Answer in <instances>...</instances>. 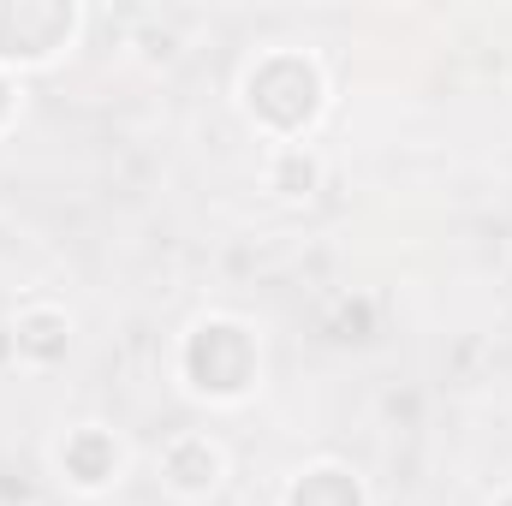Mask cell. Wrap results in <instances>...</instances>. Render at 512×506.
Instances as JSON below:
<instances>
[{"mask_svg": "<svg viewBox=\"0 0 512 506\" xmlns=\"http://www.w3.org/2000/svg\"><path fill=\"white\" fill-rule=\"evenodd\" d=\"M239 108L274 143H304V131L316 126L322 108H328V78H322V66L304 48H268V54H256L245 66Z\"/></svg>", "mask_w": 512, "mask_h": 506, "instance_id": "cell-1", "label": "cell"}, {"mask_svg": "<svg viewBox=\"0 0 512 506\" xmlns=\"http://www.w3.org/2000/svg\"><path fill=\"white\" fill-rule=\"evenodd\" d=\"M179 376L197 399L209 405H239L256 393L262 376V346L239 316H203L185 340H179Z\"/></svg>", "mask_w": 512, "mask_h": 506, "instance_id": "cell-2", "label": "cell"}, {"mask_svg": "<svg viewBox=\"0 0 512 506\" xmlns=\"http://www.w3.org/2000/svg\"><path fill=\"white\" fill-rule=\"evenodd\" d=\"M84 12L72 0H0V72L48 66L78 42Z\"/></svg>", "mask_w": 512, "mask_h": 506, "instance_id": "cell-3", "label": "cell"}, {"mask_svg": "<svg viewBox=\"0 0 512 506\" xmlns=\"http://www.w3.org/2000/svg\"><path fill=\"white\" fill-rule=\"evenodd\" d=\"M54 459H60V477H66L78 495H102V489H114L120 471H126V447H120V435L102 429V423H78V429L60 441Z\"/></svg>", "mask_w": 512, "mask_h": 506, "instance_id": "cell-4", "label": "cell"}, {"mask_svg": "<svg viewBox=\"0 0 512 506\" xmlns=\"http://www.w3.org/2000/svg\"><path fill=\"white\" fill-rule=\"evenodd\" d=\"M227 477V453L209 441V435H173L161 447V483L179 495V501H209Z\"/></svg>", "mask_w": 512, "mask_h": 506, "instance_id": "cell-5", "label": "cell"}, {"mask_svg": "<svg viewBox=\"0 0 512 506\" xmlns=\"http://www.w3.org/2000/svg\"><path fill=\"white\" fill-rule=\"evenodd\" d=\"M12 352H18V364H30V370L66 364V352H72V316L54 310V304L18 310V316H12Z\"/></svg>", "mask_w": 512, "mask_h": 506, "instance_id": "cell-6", "label": "cell"}, {"mask_svg": "<svg viewBox=\"0 0 512 506\" xmlns=\"http://www.w3.org/2000/svg\"><path fill=\"white\" fill-rule=\"evenodd\" d=\"M280 506H370V495H364V483H358L352 465L322 459V465H304V471L286 483Z\"/></svg>", "mask_w": 512, "mask_h": 506, "instance_id": "cell-7", "label": "cell"}, {"mask_svg": "<svg viewBox=\"0 0 512 506\" xmlns=\"http://www.w3.org/2000/svg\"><path fill=\"white\" fill-rule=\"evenodd\" d=\"M268 191L286 197V203L316 197V191H322V155H316L310 143H280V149L268 155Z\"/></svg>", "mask_w": 512, "mask_h": 506, "instance_id": "cell-8", "label": "cell"}, {"mask_svg": "<svg viewBox=\"0 0 512 506\" xmlns=\"http://www.w3.org/2000/svg\"><path fill=\"white\" fill-rule=\"evenodd\" d=\"M376 334V304L358 292V298H340L334 304V316H328V340H340V346H358V340H370Z\"/></svg>", "mask_w": 512, "mask_h": 506, "instance_id": "cell-9", "label": "cell"}, {"mask_svg": "<svg viewBox=\"0 0 512 506\" xmlns=\"http://www.w3.org/2000/svg\"><path fill=\"white\" fill-rule=\"evenodd\" d=\"M137 42H143V60H173V54H179V36H173L167 24H161V30H155V24H143V30H137Z\"/></svg>", "mask_w": 512, "mask_h": 506, "instance_id": "cell-10", "label": "cell"}, {"mask_svg": "<svg viewBox=\"0 0 512 506\" xmlns=\"http://www.w3.org/2000/svg\"><path fill=\"white\" fill-rule=\"evenodd\" d=\"M12 120H18V84L0 72V131L12 126Z\"/></svg>", "mask_w": 512, "mask_h": 506, "instance_id": "cell-11", "label": "cell"}, {"mask_svg": "<svg viewBox=\"0 0 512 506\" xmlns=\"http://www.w3.org/2000/svg\"><path fill=\"white\" fill-rule=\"evenodd\" d=\"M495 506H512V489H507V495H501V501H495Z\"/></svg>", "mask_w": 512, "mask_h": 506, "instance_id": "cell-12", "label": "cell"}]
</instances>
